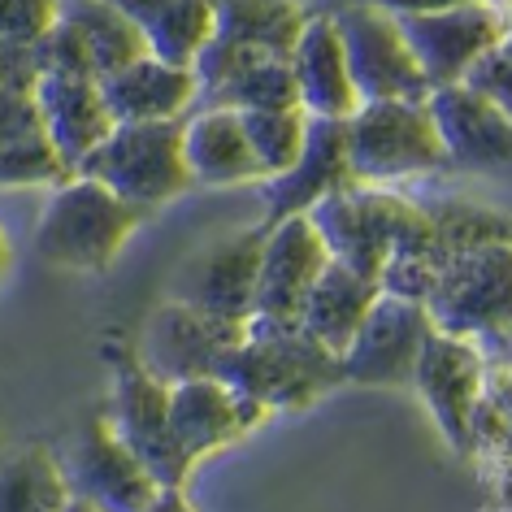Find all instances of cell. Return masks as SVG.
<instances>
[{"label": "cell", "mask_w": 512, "mask_h": 512, "mask_svg": "<svg viewBox=\"0 0 512 512\" xmlns=\"http://www.w3.org/2000/svg\"><path fill=\"white\" fill-rule=\"evenodd\" d=\"M113 122H170L196 105V74L157 53H144L96 79Z\"/></svg>", "instance_id": "obj_19"}, {"label": "cell", "mask_w": 512, "mask_h": 512, "mask_svg": "<svg viewBox=\"0 0 512 512\" xmlns=\"http://www.w3.org/2000/svg\"><path fill=\"white\" fill-rule=\"evenodd\" d=\"M491 5H504V9H508V0H491Z\"/></svg>", "instance_id": "obj_38"}, {"label": "cell", "mask_w": 512, "mask_h": 512, "mask_svg": "<svg viewBox=\"0 0 512 512\" xmlns=\"http://www.w3.org/2000/svg\"><path fill=\"white\" fill-rule=\"evenodd\" d=\"M74 174H87L135 209H161L191 191V170L183 161V118L170 122H113L96 148H87Z\"/></svg>", "instance_id": "obj_5"}, {"label": "cell", "mask_w": 512, "mask_h": 512, "mask_svg": "<svg viewBox=\"0 0 512 512\" xmlns=\"http://www.w3.org/2000/svg\"><path fill=\"white\" fill-rule=\"evenodd\" d=\"M339 31L343 61L361 100H426L430 83L408 48L400 18L365 0H339L326 9Z\"/></svg>", "instance_id": "obj_9"}, {"label": "cell", "mask_w": 512, "mask_h": 512, "mask_svg": "<svg viewBox=\"0 0 512 512\" xmlns=\"http://www.w3.org/2000/svg\"><path fill=\"white\" fill-rule=\"evenodd\" d=\"M165 395H170V430L191 465L222 452V447L243 439L252 426H261L270 417L261 404H252L248 395H239L217 374L165 382Z\"/></svg>", "instance_id": "obj_16"}, {"label": "cell", "mask_w": 512, "mask_h": 512, "mask_svg": "<svg viewBox=\"0 0 512 512\" xmlns=\"http://www.w3.org/2000/svg\"><path fill=\"white\" fill-rule=\"evenodd\" d=\"M9 265H14V248H9V235H5V226H0V278L9 274Z\"/></svg>", "instance_id": "obj_37"}, {"label": "cell", "mask_w": 512, "mask_h": 512, "mask_svg": "<svg viewBox=\"0 0 512 512\" xmlns=\"http://www.w3.org/2000/svg\"><path fill=\"white\" fill-rule=\"evenodd\" d=\"M196 105H222V109H291L300 105L296 74L287 57H252L239 66L226 83L196 96Z\"/></svg>", "instance_id": "obj_28"}, {"label": "cell", "mask_w": 512, "mask_h": 512, "mask_svg": "<svg viewBox=\"0 0 512 512\" xmlns=\"http://www.w3.org/2000/svg\"><path fill=\"white\" fill-rule=\"evenodd\" d=\"M57 465L70 486V508H109V512H144L157 504V478L131 456L105 413H87L74 421L57 452Z\"/></svg>", "instance_id": "obj_8"}, {"label": "cell", "mask_w": 512, "mask_h": 512, "mask_svg": "<svg viewBox=\"0 0 512 512\" xmlns=\"http://www.w3.org/2000/svg\"><path fill=\"white\" fill-rule=\"evenodd\" d=\"M35 53H40L44 74H83V79H96L92 66H87L79 35H74V27L66 18H53V27L35 40Z\"/></svg>", "instance_id": "obj_32"}, {"label": "cell", "mask_w": 512, "mask_h": 512, "mask_svg": "<svg viewBox=\"0 0 512 512\" xmlns=\"http://www.w3.org/2000/svg\"><path fill=\"white\" fill-rule=\"evenodd\" d=\"M395 18H400V31L430 87L456 83L482 48L508 40V9L491 5V0H460V5L447 9L395 14Z\"/></svg>", "instance_id": "obj_13"}, {"label": "cell", "mask_w": 512, "mask_h": 512, "mask_svg": "<svg viewBox=\"0 0 512 512\" xmlns=\"http://www.w3.org/2000/svg\"><path fill=\"white\" fill-rule=\"evenodd\" d=\"M456 83H465L469 92H478L486 100H495V105L512 109V53H508V40L482 48Z\"/></svg>", "instance_id": "obj_31"}, {"label": "cell", "mask_w": 512, "mask_h": 512, "mask_svg": "<svg viewBox=\"0 0 512 512\" xmlns=\"http://www.w3.org/2000/svg\"><path fill=\"white\" fill-rule=\"evenodd\" d=\"M213 374L265 413H300L326 391L343 387L339 352L317 343L296 317L252 313L235 339L217 352Z\"/></svg>", "instance_id": "obj_1"}, {"label": "cell", "mask_w": 512, "mask_h": 512, "mask_svg": "<svg viewBox=\"0 0 512 512\" xmlns=\"http://www.w3.org/2000/svg\"><path fill=\"white\" fill-rule=\"evenodd\" d=\"M430 330L434 322H430L426 304L378 287L361 326L352 330L348 348L339 352L343 382H356V387H408L417 352Z\"/></svg>", "instance_id": "obj_10"}, {"label": "cell", "mask_w": 512, "mask_h": 512, "mask_svg": "<svg viewBox=\"0 0 512 512\" xmlns=\"http://www.w3.org/2000/svg\"><path fill=\"white\" fill-rule=\"evenodd\" d=\"M491 361H504V356H486L478 339L452 335V330H439V326L430 330L417 352L413 382H408V387L426 400L434 426L443 430V439L452 443L460 456H469V417L486 387Z\"/></svg>", "instance_id": "obj_11"}, {"label": "cell", "mask_w": 512, "mask_h": 512, "mask_svg": "<svg viewBox=\"0 0 512 512\" xmlns=\"http://www.w3.org/2000/svg\"><path fill=\"white\" fill-rule=\"evenodd\" d=\"M183 161L191 170V183L200 187H243L261 183L248 135H243L239 109L222 105H196V113H183Z\"/></svg>", "instance_id": "obj_21"}, {"label": "cell", "mask_w": 512, "mask_h": 512, "mask_svg": "<svg viewBox=\"0 0 512 512\" xmlns=\"http://www.w3.org/2000/svg\"><path fill=\"white\" fill-rule=\"evenodd\" d=\"M70 508V486L57 452L44 443L22 447L0 460V512H61Z\"/></svg>", "instance_id": "obj_27"}, {"label": "cell", "mask_w": 512, "mask_h": 512, "mask_svg": "<svg viewBox=\"0 0 512 512\" xmlns=\"http://www.w3.org/2000/svg\"><path fill=\"white\" fill-rule=\"evenodd\" d=\"M40 74H44V66H40L35 44L0 40V87H9V92H35Z\"/></svg>", "instance_id": "obj_34"}, {"label": "cell", "mask_w": 512, "mask_h": 512, "mask_svg": "<svg viewBox=\"0 0 512 512\" xmlns=\"http://www.w3.org/2000/svg\"><path fill=\"white\" fill-rule=\"evenodd\" d=\"M421 304L439 330L478 339L486 356H504L512 313V239H491L443 256Z\"/></svg>", "instance_id": "obj_4"}, {"label": "cell", "mask_w": 512, "mask_h": 512, "mask_svg": "<svg viewBox=\"0 0 512 512\" xmlns=\"http://www.w3.org/2000/svg\"><path fill=\"white\" fill-rule=\"evenodd\" d=\"M313 9L300 0H213V40L256 57H291Z\"/></svg>", "instance_id": "obj_24"}, {"label": "cell", "mask_w": 512, "mask_h": 512, "mask_svg": "<svg viewBox=\"0 0 512 512\" xmlns=\"http://www.w3.org/2000/svg\"><path fill=\"white\" fill-rule=\"evenodd\" d=\"M330 261L322 235L309 213H287L278 222H265L261 265H256L252 313L261 317H296L313 278Z\"/></svg>", "instance_id": "obj_17"}, {"label": "cell", "mask_w": 512, "mask_h": 512, "mask_svg": "<svg viewBox=\"0 0 512 512\" xmlns=\"http://www.w3.org/2000/svg\"><path fill=\"white\" fill-rule=\"evenodd\" d=\"M113 5L139 27L148 53L174 66H191L213 31V0H113Z\"/></svg>", "instance_id": "obj_25"}, {"label": "cell", "mask_w": 512, "mask_h": 512, "mask_svg": "<svg viewBox=\"0 0 512 512\" xmlns=\"http://www.w3.org/2000/svg\"><path fill=\"white\" fill-rule=\"evenodd\" d=\"M35 105H40L44 135L53 139V148L70 161V170L113 126L96 79H83V74H40V83H35Z\"/></svg>", "instance_id": "obj_22"}, {"label": "cell", "mask_w": 512, "mask_h": 512, "mask_svg": "<svg viewBox=\"0 0 512 512\" xmlns=\"http://www.w3.org/2000/svg\"><path fill=\"white\" fill-rule=\"evenodd\" d=\"M343 131L352 183H400L452 170L426 100H361L343 118Z\"/></svg>", "instance_id": "obj_6"}, {"label": "cell", "mask_w": 512, "mask_h": 512, "mask_svg": "<svg viewBox=\"0 0 512 512\" xmlns=\"http://www.w3.org/2000/svg\"><path fill=\"white\" fill-rule=\"evenodd\" d=\"M352 183L348 165V131L343 118H304V144L287 170L261 178L265 222H278L287 213H309L317 200Z\"/></svg>", "instance_id": "obj_18"}, {"label": "cell", "mask_w": 512, "mask_h": 512, "mask_svg": "<svg viewBox=\"0 0 512 512\" xmlns=\"http://www.w3.org/2000/svg\"><path fill=\"white\" fill-rule=\"evenodd\" d=\"M317 235L335 261L378 278L391 256H434V217L426 204L387 191V183H348L309 209Z\"/></svg>", "instance_id": "obj_2"}, {"label": "cell", "mask_w": 512, "mask_h": 512, "mask_svg": "<svg viewBox=\"0 0 512 512\" xmlns=\"http://www.w3.org/2000/svg\"><path fill=\"white\" fill-rule=\"evenodd\" d=\"M374 296H378V278L356 274L352 265H343V261L330 256V261L322 265V274L313 278L296 322L309 330L317 343H326L330 352H343L348 339H352V330L361 326L365 309L374 304Z\"/></svg>", "instance_id": "obj_23"}, {"label": "cell", "mask_w": 512, "mask_h": 512, "mask_svg": "<svg viewBox=\"0 0 512 512\" xmlns=\"http://www.w3.org/2000/svg\"><path fill=\"white\" fill-rule=\"evenodd\" d=\"M109 361V413L105 421L113 426V434L131 447V456L144 465L157 486H187L191 478V460L178 447L174 430H170V395H165V382L152 378L144 365H139L135 348H105Z\"/></svg>", "instance_id": "obj_7"}, {"label": "cell", "mask_w": 512, "mask_h": 512, "mask_svg": "<svg viewBox=\"0 0 512 512\" xmlns=\"http://www.w3.org/2000/svg\"><path fill=\"white\" fill-rule=\"evenodd\" d=\"M365 5H378V9H387V14H426V9L460 5V0H365Z\"/></svg>", "instance_id": "obj_36"}, {"label": "cell", "mask_w": 512, "mask_h": 512, "mask_svg": "<svg viewBox=\"0 0 512 512\" xmlns=\"http://www.w3.org/2000/svg\"><path fill=\"white\" fill-rule=\"evenodd\" d=\"M74 170L44 131L0 144V187H57Z\"/></svg>", "instance_id": "obj_30"}, {"label": "cell", "mask_w": 512, "mask_h": 512, "mask_svg": "<svg viewBox=\"0 0 512 512\" xmlns=\"http://www.w3.org/2000/svg\"><path fill=\"white\" fill-rule=\"evenodd\" d=\"M139 222H144V209H135L96 178L70 174L44 200V213L35 222V252L57 270L100 274L118 261Z\"/></svg>", "instance_id": "obj_3"}, {"label": "cell", "mask_w": 512, "mask_h": 512, "mask_svg": "<svg viewBox=\"0 0 512 512\" xmlns=\"http://www.w3.org/2000/svg\"><path fill=\"white\" fill-rule=\"evenodd\" d=\"M61 0H0V40H27L35 44L53 27Z\"/></svg>", "instance_id": "obj_33"}, {"label": "cell", "mask_w": 512, "mask_h": 512, "mask_svg": "<svg viewBox=\"0 0 512 512\" xmlns=\"http://www.w3.org/2000/svg\"><path fill=\"white\" fill-rule=\"evenodd\" d=\"M304 113L300 105L291 109H239L243 135H248V148L256 165H261V178H270L278 170H287L296 161V152L304 144Z\"/></svg>", "instance_id": "obj_29"}, {"label": "cell", "mask_w": 512, "mask_h": 512, "mask_svg": "<svg viewBox=\"0 0 512 512\" xmlns=\"http://www.w3.org/2000/svg\"><path fill=\"white\" fill-rule=\"evenodd\" d=\"M426 109L452 170L499 174L512 165V109L469 92L465 83L430 87Z\"/></svg>", "instance_id": "obj_14"}, {"label": "cell", "mask_w": 512, "mask_h": 512, "mask_svg": "<svg viewBox=\"0 0 512 512\" xmlns=\"http://www.w3.org/2000/svg\"><path fill=\"white\" fill-rule=\"evenodd\" d=\"M57 18H66L74 27V35H79V44L87 53V66H92L96 79L148 53L139 27L122 14L118 5H113V0H61Z\"/></svg>", "instance_id": "obj_26"}, {"label": "cell", "mask_w": 512, "mask_h": 512, "mask_svg": "<svg viewBox=\"0 0 512 512\" xmlns=\"http://www.w3.org/2000/svg\"><path fill=\"white\" fill-rule=\"evenodd\" d=\"M35 131H44L35 92H9V87H0V144H14V139L35 135Z\"/></svg>", "instance_id": "obj_35"}, {"label": "cell", "mask_w": 512, "mask_h": 512, "mask_svg": "<svg viewBox=\"0 0 512 512\" xmlns=\"http://www.w3.org/2000/svg\"><path fill=\"white\" fill-rule=\"evenodd\" d=\"M261 243H265V222L217 235L213 243H204L200 252H191L178 265L170 296L191 304L204 317H217V322H243V317H252Z\"/></svg>", "instance_id": "obj_12"}, {"label": "cell", "mask_w": 512, "mask_h": 512, "mask_svg": "<svg viewBox=\"0 0 512 512\" xmlns=\"http://www.w3.org/2000/svg\"><path fill=\"white\" fill-rule=\"evenodd\" d=\"M243 322H248V317H243ZM243 322H217V317H204L191 309V304L165 296L157 309L144 317L135 356H139V365L161 382L213 374L217 352L239 335Z\"/></svg>", "instance_id": "obj_15"}, {"label": "cell", "mask_w": 512, "mask_h": 512, "mask_svg": "<svg viewBox=\"0 0 512 512\" xmlns=\"http://www.w3.org/2000/svg\"><path fill=\"white\" fill-rule=\"evenodd\" d=\"M291 74H296V92H300V109L313 118H348L361 105L343 61V44L339 31L330 22L326 9H313L304 22L296 48H291Z\"/></svg>", "instance_id": "obj_20"}]
</instances>
